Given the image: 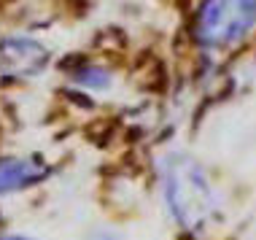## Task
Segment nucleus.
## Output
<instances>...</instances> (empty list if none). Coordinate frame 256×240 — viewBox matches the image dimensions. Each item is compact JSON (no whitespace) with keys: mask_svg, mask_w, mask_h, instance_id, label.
Instances as JSON below:
<instances>
[{"mask_svg":"<svg viewBox=\"0 0 256 240\" xmlns=\"http://www.w3.org/2000/svg\"><path fill=\"white\" fill-rule=\"evenodd\" d=\"M49 62V52L32 38L11 36L0 40V76L6 78H30L40 73Z\"/></svg>","mask_w":256,"mask_h":240,"instance_id":"7ed1b4c3","label":"nucleus"},{"mask_svg":"<svg viewBox=\"0 0 256 240\" xmlns=\"http://www.w3.org/2000/svg\"><path fill=\"white\" fill-rule=\"evenodd\" d=\"M49 176V168L36 160H0V194L32 186Z\"/></svg>","mask_w":256,"mask_h":240,"instance_id":"20e7f679","label":"nucleus"},{"mask_svg":"<svg viewBox=\"0 0 256 240\" xmlns=\"http://www.w3.org/2000/svg\"><path fill=\"white\" fill-rule=\"evenodd\" d=\"M256 24V0H205L197 14V38L205 46H230Z\"/></svg>","mask_w":256,"mask_h":240,"instance_id":"f03ea898","label":"nucleus"},{"mask_svg":"<svg viewBox=\"0 0 256 240\" xmlns=\"http://www.w3.org/2000/svg\"><path fill=\"white\" fill-rule=\"evenodd\" d=\"M76 81L86 86H108V73L100 70V68H89V70L76 73Z\"/></svg>","mask_w":256,"mask_h":240,"instance_id":"39448f33","label":"nucleus"},{"mask_svg":"<svg viewBox=\"0 0 256 240\" xmlns=\"http://www.w3.org/2000/svg\"><path fill=\"white\" fill-rule=\"evenodd\" d=\"M0 240H27V238H0Z\"/></svg>","mask_w":256,"mask_h":240,"instance_id":"423d86ee","label":"nucleus"},{"mask_svg":"<svg viewBox=\"0 0 256 240\" xmlns=\"http://www.w3.org/2000/svg\"><path fill=\"white\" fill-rule=\"evenodd\" d=\"M162 181L178 224L186 230H202L213 214V192L200 164L184 154H172L162 164Z\"/></svg>","mask_w":256,"mask_h":240,"instance_id":"f257e3e1","label":"nucleus"}]
</instances>
